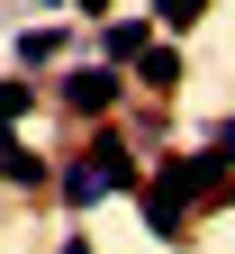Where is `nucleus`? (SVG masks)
Instances as JSON below:
<instances>
[{
    "label": "nucleus",
    "mask_w": 235,
    "mask_h": 254,
    "mask_svg": "<svg viewBox=\"0 0 235 254\" xmlns=\"http://www.w3.org/2000/svg\"><path fill=\"white\" fill-rule=\"evenodd\" d=\"M136 200H145V227H154L163 245H181V236H190V182H181V164L145 173V182H136Z\"/></svg>",
    "instance_id": "f257e3e1"
},
{
    "label": "nucleus",
    "mask_w": 235,
    "mask_h": 254,
    "mask_svg": "<svg viewBox=\"0 0 235 254\" xmlns=\"http://www.w3.org/2000/svg\"><path fill=\"white\" fill-rule=\"evenodd\" d=\"M118 73H109V64H82V73H63V109H73V118H109L118 109Z\"/></svg>",
    "instance_id": "f03ea898"
},
{
    "label": "nucleus",
    "mask_w": 235,
    "mask_h": 254,
    "mask_svg": "<svg viewBox=\"0 0 235 254\" xmlns=\"http://www.w3.org/2000/svg\"><path fill=\"white\" fill-rule=\"evenodd\" d=\"M91 173H99V190H136V182H145V173H136V154H127L118 136H99V145H91Z\"/></svg>",
    "instance_id": "7ed1b4c3"
},
{
    "label": "nucleus",
    "mask_w": 235,
    "mask_h": 254,
    "mask_svg": "<svg viewBox=\"0 0 235 254\" xmlns=\"http://www.w3.org/2000/svg\"><path fill=\"white\" fill-rule=\"evenodd\" d=\"M136 82L172 100V91H181V46H154V37H145V55H136Z\"/></svg>",
    "instance_id": "20e7f679"
},
{
    "label": "nucleus",
    "mask_w": 235,
    "mask_h": 254,
    "mask_svg": "<svg viewBox=\"0 0 235 254\" xmlns=\"http://www.w3.org/2000/svg\"><path fill=\"white\" fill-rule=\"evenodd\" d=\"M63 200H73V209L109 200V190H99V173H91V154H73V164H63Z\"/></svg>",
    "instance_id": "39448f33"
},
{
    "label": "nucleus",
    "mask_w": 235,
    "mask_h": 254,
    "mask_svg": "<svg viewBox=\"0 0 235 254\" xmlns=\"http://www.w3.org/2000/svg\"><path fill=\"white\" fill-rule=\"evenodd\" d=\"M99 55H109V64H136L145 55V18H118L109 37H99Z\"/></svg>",
    "instance_id": "423d86ee"
},
{
    "label": "nucleus",
    "mask_w": 235,
    "mask_h": 254,
    "mask_svg": "<svg viewBox=\"0 0 235 254\" xmlns=\"http://www.w3.org/2000/svg\"><path fill=\"white\" fill-rule=\"evenodd\" d=\"M199 18H208V0H154V27H172V37L199 27Z\"/></svg>",
    "instance_id": "0eeeda50"
},
{
    "label": "nucleus",
    "mask_w": 235,
    "mask_h": 254,
    "mask_svg": "<svg viewBox=\"0 0 235 254\" xmlns=\"http://www.w3.org/2000/svg\"><path fill=\"white\" fill-rule=\"evenodd\" d=\"M27 109H37V82H0V127H18Z\"/></svg>",
    "instance_id": "6e6552de"
},
{
    "label": "nucleus",
    "mask_w": 235,
    "mask_h": 254,
    "mask_svg": "<svg viewBox=\"0 0 235 254\" xmlns=\"http://www.w3.org/2000/svg\"><path fill=\"white\" fill-rule=\"evenodd\" d=\"M54 254H91V236H63V245H54Z\"/></svg>",
    "instance_id": "1a4fd4ad"
},
{
    "label": "nucleus",
    "mask_w": 235,
    "mask_h": 254,
    "mask_svg": "<svg viewBox=\"0 0 235 254\" xmlns=\"http://www.w3.org/2000/svg\"><path fill=\"white\" fill-rule=\"evenodd\" d=\"M217 145H226V154H235V118H226V127H217Z\"/></svg>",
    "instance_id": "9d476101"
},
{
    "label": "nucleus",
    "mask_w": 235,
    "mask_h": 254,
    "mask_svg": "<svg viewBox=\"0 0 235 254\" xmlns=\"http://www.w3.org/2000/svg\"><path fill=\"white\" fill-rule=\"evenodd\" d=\"M82 9H91V18H99V9H109V0H82Z\"/></svg>",
    "instance_id": "9b49d317"
}]
</instances>
